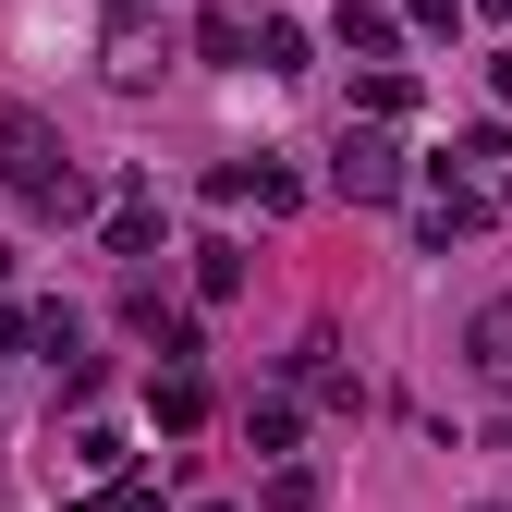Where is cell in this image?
Returning <instances> with one entry per match:
<instances>
[{
	"mask_svg": "<svg viewBox=\"0 0 512 512\" xmlns=\"http://www.w3.org/2000/svg\"><path fill=\"white\" fill-rule=\"evenodd\" d=\"M0 183H13V208H37V220H86V171H74L49 110H0Z\"/></svg>",
	"mask_w": 512,
	"mask_h": 512,
	"instance_id": "obj_1",
	"label": "cell"
},
{
	"mask_svg": "<svg viewBox=\"0 0 512 512\" xmlns=\"http://www.w3.org/2000/svg\"><path fill=\"white\" fill-rule=\"evenodd\" d=\"M330 183H342L354 208H391L403 183H415V159L391 147V122H342V147H330Z\"/></svg>",
	"mask_w": 512,
	"mask_h": 512,
	"instance_id": "obj_2",
	"label": "cell"
},
{
	"mask_svg": "<svg viewBox=\"0 0 512 512\" xmlns=\"http://www.w3.org/2000/svg\"><path fill=\"white\" fill-rule=\"evenodd\" d=\"M464 232H488V196H476V183H452V171L427 159V208H415V244H427V256H452Z\"/></svg>",
	"mask_w": 512,
	"mask_h": 512,
	"instance_id": "obj_3",
	"label": "cell"
},
{
	"mask_svg": "<svg viewBox=\"0 0 512 512\" xmlns=\"http://www.w3.org/2000/svg\"><path fill=\"white\" fill-rule=\"evenodd\" d=\"M439 171H452V183H476L488 208H512V135H500V122H464V135L439 147Z\"/></svg>",
	"mask_w": 512,
	"mask_h": 512,
	"instance_id": "obj_4",
	"label": "cell"
},
{
	"mask_svg": "<svg viewBox=\"0 0 512 512\" xmlns=\"http://www.w3.org/2000/svg\"><path fill=\"white\" fill-rule=\"evenodd\" d=\"M330 37H342L354 61H378V74H391V49H403L415 25H403V0H342V13H330Z\"/></svg>",
	"mask_w": 512,
	"mask_h": 512,
	"instance_id": "obj_5",
	"label": "cell"
},
{
	"mask_svg": "<svg viewBox=\"0 0 512 512\" xmlns=\"http://www.w3.org/2000/svg\"><path fill=\"white\" fill-rule=\"evenodd\" d=\"M208 196H220V208H244V196H256L269 220H293V208H305V183H293V171H269V159H220V171H208Z\"/></svg>",
	"mask_w": 512,
	"mask_h": 512,
	"instance_id": "obj_6",
	"label": "cell"
},
{
	"mask_svg": "<svg viewBox=\"0 0 512 512\" xmlns=\"http://www.w3.org/2000/svg\"><path fill=\"white\" fill-rule=\"evenodd\" d=\"M98 256H122V269H147V256H159V196H147V183H122V196H110Z\"/></svg>",
	"mask_w": 512,
	"mask_h": 512,
	"instance_id": "obj_7",
	"label": "cell"
},
{
	"mask_svg": "<svg viewBox=\"0 0 512 512\" xmlns=\"http://www.w3.org/2000/svg\"><path fill=\"white\" fill-rule=\"evenodd\" d=\"M464 366H476L488 391L512 403V293H500V305H476V330H464Z\"/></svg>",
	"mask_w": 512,
	"mask_h": 512,
	"instance_id": "obj_8",
	"label": "cell"
},
{
	"mask_svg": "<svg viewBox=\"0 0 512 512\" xmlns=\"http://www.w3.org/2000/svg\"><path fill=\"white\" fill-rule=\"evenodd\" d=\"M196 61H208V74H244V61H256V25L244 13H196Z\"/></svg>",
	"mask_w": 512,
	"mask_h": 512,
	"instance_id": "obj_9",
	"label": "cell"
},
{
	"mask_svg": "<svg viewBox=\"0 0 512 512\" xmlns=\"http://www.w3.org/2000/svg\"><path fill=\"white\" fill-rule=\"evenodd\" d=\"M293 378H305V391H317V403H342V415H354V403H366V391H354V378H342V366H330V342H317V330H305V342H293Z\"/></svg>",
	"mask_w": 512,
	"mask_h": 512,
	"instance_id": "obj_10",
	"label": "cell"
},
{
	"mask_svg": "<svg viewBox=\"0 0 512 512\" xmlns=\"http://www.w3.org/2000/svg\"><path fill=\"white\" fill-rule=\"evenodd\" d=\"M147 403H159V427L183 439V427H208V378H196V366H171V378H159Z\"/></svg>",
	"mask_w": 512,
	"mask_h": 512,
	"instance_id": "obj_11",
	"label": "cell"
},
{
	"mask_svg": "<svg viewBox=\"0 0 512 512\" xmlns=\"http://www.w3.org/2000/svg\"><path fill=\"white\" fill-rule=\"evenodd\" d=\"M305 49H317V37H305L293 13H269V25H256V74H305Z\"/></svg>",
	"mask_w": 512,
	"mask_h": 512,
	"instance_id": "obj_12",
	"label": "cell"
},
{
	"mask_svg": "<svg viewBox=\"0 0 512 512\" xmlns=\"http://www.w3.org/2000/svg\"><path fill=\"white\" fill-rule=\"evenodd\" d=\"M196 293H208V305H232V293H244V244H220V232L196 244Z\"/></svg>",
	"mask_w": 512,
	"mask_h": 512,
	"instance_id": "obj_13",
	"label": "cell"
},
{
	"mask_svg": "<svg viewBox=\"0 0 512 512\" xmlns=\"http://www.w3.org/2000/svg\"><path fill=\"white\" fill-rule=\"evenodd\" d=\"M317 500H330V476H317V464H281L269 488H256V512H317Z\"/></svg>",
	"mask_w": 512,
	"mask_h": 512,
	"instance_id": "obj_14",
	"label": "cell"
},
{
	"mask_svg": "<svg viewBox=\"0 0 512 512\" xmlns=\"http://www.w3.org/2000/svg\"><path fill=\"white\" fill-rule=\"evenodd\" d=\"M74 464H86V476H122V464H135V439H122V427H74Z\"/></svg>",
	"mask_w": 512,
	"mask_h": 512,
	"instance_id": "obj_15",
	"label": "cell"
},
{
	"mask_svg": "<svg viewBox=\"0 0 512 512\" xmlns=\"http://www.w3.org/2000/svg\"><path fill=\"white\" fill-rule=\"evenodd\" d=\"M366 122H415V74L391 61V74H366Z\"/></svg>",
	"mask_w": 512,
	"mask_h": 512,
	"instance_id": "obj_16",
	"label": "cell"
},
{
	"mask_svg": "<svg viewBox=\"0 0 512 512\" xmlns=\"http://www.w3.org/2000/svg\"><path fill=\"white\" fill-rule=\"evenodd\" d=\"M37 354L61 366V354H86V330H74V305H37Z\"/></svg>",
	"mask_w": 512,
	"mask_h": 512,
	"instance_id": "obj_17",
	"label": "cell"
},
{
	"mask_svg": "<svg viewBox=\"0 0 512 512\" xmlns=\"http://www.w3.org/2000/svg\"><path fill=\"white\" fill-rule=\"evenodd\" d=\"M244 439L256 452H293V403H244Z\"/></svg>",
	"mask_w": 512,
	"mask_h": 512,
	"instance_id": "obj_18",
	"label": "cell"
},
{
	"mask_svg": "<svg viewBox=\"0 0 512 512\" xmlns=\"http://www.w3.org/2000/svg\"><path fill=\"white\" fill-rule=\"evenodd\" d=\"M403 25L415 37H464V0H403Z\"/></svg>",
	"mask_w": 512,
	"mask_h": 512,
	"instance_id": "obj_19",
	"label": "cell"
},
{
	"mask_svg": "<svg viewBox=\"0 0 512 512\" xmlns=\"http://www.w3.org/2000/svg\"><path fill=\"white\" fill-rule=\"evenodd\" d=\"M37 342V305H13V293H0V354H25Z\"/></svg>",
	"mask_w": 512,
	"mask_h": 512,
	"instance_id": "obj_20",
	"label": "cell"
},
{
	"mask_svg": "<svg viewBox=\"0 0 512 512\" xmlns=\"http://www.w3.org/2000/svg\"><path fill=\"white\" fill-rule=\"evenodd\" d=\"M110 512H159V488H122V500H110Z\"/></svg>",
	"mask_w": 512,
	"mask_h": 512,
	"instance_id": "obj_21",
	"label": "cell"
},
{
	"mask_svg": "<svg viewBox=\"0 0 512 512\" xmlns=\"http://www.w3.org/2000/svg\"><path fill=\"white\" fill-rule=\"evenodd\" d=\"M464 13H512V0H464Z\"/></svg>",
	"mask_w": 512,
	"mask_h": 512,
	"instance_id": "obj_22",
	"label": "cell"
},
{
	"mask_svg": "<svg viewBox=\"0 0 512 512\" xmlns=\"http://www.w3.org/2000/svg\"><path fill=\"white\" fill-rule=\"evenodd\" d=\"M0 281H13V244H0Z\"/></svg>",
	"mask_w": 512,
	"mask_h": 512,
	"instance_id": "obj_23",
	"label": "cell"
},
{
	"mask_svg": "<svg viewBox=\"0 0 512 512\" xmlns=\"http://www.w3.org/2000/svg\"><path fill=\"white\" fill-rule=\"evenodd\" d=\"M476 512H512V500H476Z\"/></svg>",
	"mask_w": 512,
	"mask_h": 512,
	"instance_id": "obj_24",
	"label": "cell"
},
{
	"mask_svg": "<svg viewBox=\"0 0 512 512\" xmlns=\"http://www.w3.org/2000/svg\"><path fill=\"white\" fill-rule=\"evenodd\" d=\"M122 13H147V0H122Z\"/></svg>",
	"mask_w": 512,
	"mask_h": 512,
	"instance_id": "obj_25",
	"label": "cell"
}]
</instances>
